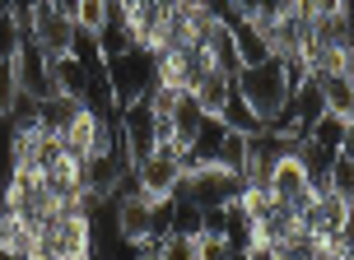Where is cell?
I'll use <instances>...</instances> for the list:
<instances>
[{
    "label": "cell",
    "instance_id": "cell-1",
    "mask_svg": "<svg viewBox=\"0 0 354 260\" xmlns=\"http://www.w3.org/2000/svg\"><path fill=\"white\" fill-rule=\"evenodd\" d=\"M233 88H238V93L261 112L266 121H275V117L284 112V103L294 98V93H289V74H284L280 56H270L266 66H248L238 79H233Z\"/></svg>",
    "mask_w": 354,
    "mask_h": 260
},
{
    "label": "cell",
    "instance_id": "cell-2",
    "mask_svg": "<svg viewBox=\"0 0 354 260\" xmlns=\"http://www.w3.org/2000/svg\"><path fill=\"white\" fill-rule=\"evenodd\" d=\"M243 191H248V177L210 163V168H187L182 172V186L173 195L177 200H196L201 209H224L229 200H243Z\"/></svg>",
    "mask_w": 354,
    "mask_h": 260
},
{
    "label": "cell",
    "instance_id": "cell-3",
    "mask_svg": "<svg viewBox=\"0 0 354 260\" xmlns=\"http://www.w3.org/2000/svg\"><path fill=\"white\" fill-rule=\"evenodd\" d=\"M75 37H80V19H75L71 0H37L33 5V42L47 56H71Z\"/></svg>",
    "mask_w": 354,
    "mask_h": 260
},
{
    "label": "cell",
    "instance_id": "cell-4",
    "mask_svg": "<svg viewBox=\"0 0 354 260\" xmlns=\"http://www.w3.org/2000/svg\"><path fill=\"white\" fill-rule=\"evenodd\" d=\"M107 79H112V98H117V117H122L131 103H140L149 88L159 84V74H154V56L149 52H126L117 61H107Z\"/></svg>",
    "mask_w": 354,
    "mask_h": 260
},
{
    "label": "cell",
    "instance_id": "cell-5",
    "mask_svg": "<svg viewBox=\"0 0 354 260\" xmlns=\"http://www.w3.org/2000/svg\"><path fill=\"white\" fill-rule=\"evenodd\" d=\"M168 14H173V5H163V0H126V23L140 52L159 56L168 47Z\"/></svg>",
    "mask_w": 354,
    "mask_h": 260
},
{
    "label": "cell",
    "instance_id": "cell-6",
    "mask_svg": "<svg viewBox=\"0 0 354 260\" xmlns=\"http://www.w3.org/2000/svg\"><path fill=\"white\" fill-rule=\"evenodd\" d=\"M308 33H313V5H308V0H280V19H275V28L266 33L270 52L280 56V61L284 56H299Z\"/></svg>",
    "mask_w": 354,
    "mask_h": 260
},
{
    "label": "cell",
    "instance_id": "cell-7",
    "mask_svg": "<svg viewBox=\"0 0 354 260\" xmlns=\"http://www.w3.org/2000/svg\"><path fill=\"white\" fill-rule=\"evenodd\" d=\"M5 70H15L19 93H28V98H37V103H52V98H56V84H52V66H47V52L37 47L33 37H24V52H19V61H10Z\"/></svg>",
    "mask_w": 354,
    "mask_h": 260
},
{
    "label": "cell",
    "instance_id": "cell-8",
    "mask_svg": "<svg viewBox=\"0 0 354 260\" xmlns=\"http://www.w3.org/2000/svg\"><path fill=\"white\" fill-rule=\"evenodd\" d=\"M182 172H187V168L168 154H149L145 163H136V181H140V191H149V195H173L177 186H182Z\"/></svg>",
    "mask_w": 354,
    "mask_h": 260
},
{
    "label": "cell",
    "instance_id": "cell-9",
    "mask_svg": "<svg viewBox=\"0 0 354 260\" xmlns=\"http://www.w3.org/2000/svg\"><path fill=\"white\" fill-rule=\"evenodd\" d=\"M219 19H224V23H229V33H233V42H238V56H243V70L248 66H266V61H270V42H266L261 33H257V28H252L248 19L238 14V10H233V5H224V10H219Z\"/></svg>",
    "mask_w": 354,
    "mask_h": 260
},
{
    "label": "cell",
    "instance_id": "cell-10",
    "mask_svg": "<svg viewBox=\"0 0 354 260\" xmlns=\"http://www.w3.org/2000/svg\"><path fill=\"white\" fill-rule=\"evenodd\" d=\"M47 66H52V84L61 98H75V103H84L93 98V84H88V70L80 66V56H47Z\"/></svg>",
    "mask_w": 354,
    "mask_h": 260
},
{
    "label": "cell",
    "instance_id": "cell-11",
    "mask_svg": "<svg viewBox=\"0 0 354 260\" xmlns=\"http://www.w3.org/2000/svg\"><path fill=\"white\" fill-rule=\"evenodd\" d=\"M270 191L280 195L284 205H294L299 195L313 191V177H308V168H303L299 154H284L280 158V168H275V177H270Z\"/></svg>",
    "mask_w": 354,
    "mask_h": 260
},
{
    "label": "cell",
    "instance_id": "cell-12",
    "mask_svg": "<svg viewBox=\"0 0 354 260\" xmlns=\"http://www.w3.org/2000/svg\"><path fill=\"white\" fill-rule=\"evenodd\" d=\"M350 219H354V205H350V200H340L336 191L322 195V200H317V223H313V237H317V242H331V237H340V232L350 228Z\"/></svg>",
    "mask_w": 354,
    "mask_h": 260
},
{
    "label": "cell",
    "instance_id": "cell-13",
    "mask_svg": "<svg viewBox=\"0 0 354 260\" xmlns=\"http://www.w3.org/2000/svg\"><path fill=\"white\" fill-rule=\"evenodd\" d=\"M98 47H103L107 61L136 52V37H131V23H126V0H112V14H107V28L98 33Z\"/></svg>",
    "mask_w": 354,
    "mask_h": 260
},
{
    "label": "cell",
    "instance_id": "cell-14",
    "mask_svg": "<svg viewBox=\"0 0 354 260\" xmlns=\"http://www.w3.org/2000/svg\"><path fill=\"white\" fill-rule=\"evenodd\" d=\"M219 121L229 126V130H238V135H261V130H270V121H266L261 112H257V107L248 103V98H243V93H238V88H233V98H229V107H224V112H219Z\"/></svg>",
    "mask_w": 354,
    "mask_h": 260
},
{
    "label": "cell",
    "instance_id": "cell-15",
    "mask_svg": "<svg viewBox=\"0 0 354 260\" xmlns=\"http://www.w3.org/2000/svg\"><path fill=\"white\" fill-rule=\"evenodd\" d=\"M224 139H229V126L219 121V117H205V126H201V139H196L192 158H187L182 168H210V163H219V149H224Z\"/></svg>",
    "mask_w": 354,
    "mask_h": 260
},
{
    "label": "cell",
    "instance_id": "cell-16",
    "mask_svg": "<svg viewBox=\"0 0 354 260\" xmlns=\"http://www.w3.org/2000/svg\"><path fill=\"white\" fill-rule=\"evenodd\" d=\"M205 47H210V56H214V70H224V74H243V56H238V42H233V33H229V23L219 19L210 33H205Z\"/></svg>",
    "mask_w": 354,
    "mask_h": 260
},
{
    "label": "cell",
    "instance_id": "cell-17",
    "mask_svg": "<svg viewBox=\"0 0 354 260\" xmlns=\"http://www.w3.org/2000/svg\"><path fill=\"white\" fill-rule=\"evenodd\" d=\"M196 98H201V107H205V117H219V112L229 107V98H233V74L210 70V74L201 79V88H196Z\"/></svg>",
    "mask_w": 354,
    "mask_h": 260
},
{
    "label": "cell",
    "instance_id": "cell-18",
    "mask_svg": "<svg viewBox=\"0 0 354 260\" xmlns=\"http://www.w3.org/2000/svg\"><path fill=\"white\" fill-rule=\"evenodd\" d=\"M80 112H84V103H75V98H61V93H56L52 103L37 107V126H42V130H52V135H66Z\"/></svg>",
    "mask_w": 354,
    "mask_h": 260
},
{
    "label": "cell",
    "instance_id": "cell-19",
    "mask_svg": "<svg viewBox=\"0 0 354 260\" xmlns=\"http://www.w3.org/2000/svg\"><path fill=\"white\" fill-rule=\"evenodd\" d=\"M317 84H322V98H326V112L354 121V79L350 74H326V79H317Z\"/></svg>",
    "mask_w": 354,
    "mask_h": 260
},
{
    "label": "cell",
    "instance_id": "cell-20",
    "mask_svg": "<svg viewBox=\"0 0 354 260\" xmlns=\"http://www.w3.org/2000/svg\"><path fill=\"white\" fill-rule=\"evenodd\" d=\"M345 117H336V112H322L317 117V126H313V144H322V149H331V154H340V139H345Z\"/></svg>",
    "mask_w": 354,
    "mask_h": 260
},
{
    "label": "cell",
    "instance_id": "cell-21",
    "mask_svg": "<svg viewBox=\"0 0 354 260\" xmlns=\"http://www.w3.org/2000/svg\"><path fill=\"white\" fill-rule=\"evenodd\" d=\"M107 14H112V0H75V19L84 33H103Z\"/></svg>",
    "mask_w": 354,
    "mask_h": 260
},
{
    "label": "cell",
    "instance_id": "cell-22",
    "mask_svg": "<svg viewBox=\"0 0 354 260\" xmlns=\"http://www.w3.org/2000/svg\"><path fill=\"white\" fill-rule=\"evenodd\" d=\"M243 209H248L257 223H266V219L280 209V195L270 191V186H248V191H243Z\"/></svg>",
    "mask_w": 354,
    "mask_h": 260
},
{
    "label": "cell",
    "instance_id": "cell-23",
    "mask_svg": "<svg viewBox=\"0 0 354 260\" xmlns=\"http://www.w3.org/2000/svg\"><path fill=\"white\" fill-rule=\"evenodd\" d=\"M248 135H238V130H229V139H224V149H219V168H229V172L248 177Z\"/></svg>",
    "mask_w": 354,
    "mask_h": 260
},
{
    "label": "cell",
    "instance_id": "cell-24",
    "mask_svg": "<svg viewBox=\"0 0 354 260\" xmlns=\"http://www.w3.org/2000/svg\"><path fill=\"white\" fill-rule=\"evenodd\" d=\"M159 260H201V237L192 232H173L159 242Z\"/></svg>",
    "mask_w": 354,
    "mask_h": 260
},
{
    "label": "cell",
    "instance_id": "cell-25",
    "mask_svg": "<svg viewBox=\"0 0 354 260\" xmlns=\"http://www.w3.org/2000/svg\"><path fill=\"white\" fill-rule=\"evenodd\" d=\"M275 260H317V237L313 232H299L294 242L275 246Z\"/></svg>",
    "mask_w": 354,
    "mask_h": 260
},
{
    "label": "cell",
    "instance_id": "cell-26",
    "mask_svg": "<svg viewBox=\"0 0 354 260\" xmlns=\"http://www.w3.org/2000/svg\"><path fill=\"white\" fill-rule=\"evenodd\" d=\"M173 200H177V195H173ZM177 232H192V237L205 232V209L196 205V200H177Z\"/></svg>",
    "mask_w": 354,
    "mask_h": 260
},
{
    "label": "cell",
    "instance_id": "cell-27",
    "mask_svg": "<svg viewBox=\"0 0 354 260\" xmlns=\"http://www.w3.org/2000/svg\"><path fill=\"white\" fill-rule=\"evenodd\" d=\"M331 191L354 205V163L345 154H336V163H331Z\"/></svg>",
    "mask_w": 354,
    "mask_h": 260
},
{
    "label": "cell",
    "instance_id": "cell-28",
    "mask_svg": "<svg viewBox=\"0 0 354 260\" xmlns=\"http://www.w3.org/2000/svg\"><path fill=\"white\" fill-rule=\"evenodd\" d=\"M243 251H233L224 232H201V260H238Z\"/></svg>",
    "mask_w": 354,
    "mask_h": 260
},
{
    "label": "cell",
    "instance_id": "cell-29",
    "mask_svg": "<svg viewBox=\"0 0 354 260\" xmlns=\"http://www.w3.org/2000/svg\"><path fill=\"white\" fill-rule=\"evenodd\" d=\"M243 260H275V242H266V237H257V242L243 251Z\"/></svg>",
    "mask_w": 354,
    "mask_h": 260
},
{
    "label": "cell",
    "instance_id": "cell-30",
    "mask_svg": "<svg viewBox=\"0 0 354 260\" xmlns=\"http://www.w3.org/2000/svg\"><path fill=\"white\" fill-rule=\"evenodd\" d=\"M340 154H345V158L354 163V121L345 126V139H340Z\"/></svg>",
    "mask_w": 354,
    "mask_h": 260
}]
</instances>
